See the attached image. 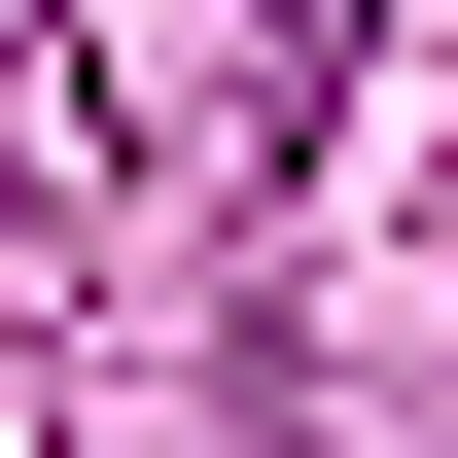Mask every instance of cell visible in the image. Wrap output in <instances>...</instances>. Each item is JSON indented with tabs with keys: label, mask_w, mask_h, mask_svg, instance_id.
<instances>
[{
	"label": "cell",
	"mask_w": 458,
	"mask_h": 458,
	"mask_svg": "<svg viewBox=\"0 0 458 458\" xmlns=\"http://www.w3.org/2000/svg\"><path fill=\"white\" fill-rule=\"evenodd\" d=\"M0 141H36V0H0Z\"/></svg>",
	"instance_id": "6da1fadb"
},
{
	"label": "cell",
	"mask_w": 458,
	"mask_h": 458,
	"mask_svg": "<svg viewBox=\"0 0 458 458\" xmlns=\"http://www.w3.org/2000/svg\"><path fill=\"white\" fill-rule=\"evenodd\" d=\"M318 36H352V0H283V71H318Z\"/></svg>",
	"instance_id": "7a4b0ae2"
}]
</instances>
